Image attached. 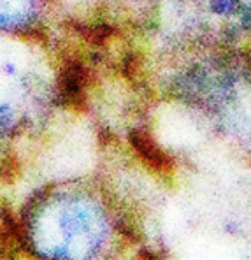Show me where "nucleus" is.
Listing matches in <instances>:
<instances>
[{"mask_svg":"<svg viewBox=\"0 0 251 260\" xmlns=\"http://www.w3.org/2000/svg\"><path fill=\"white\" fill-rule=\"evenodd\" d=\"M209 9L216 16H232L241 9V0H207Z\"/></svg>","mask_w":251,"mask_h":260,"instance_id":"obj_1","label":"nucleus"}]
</instances>
